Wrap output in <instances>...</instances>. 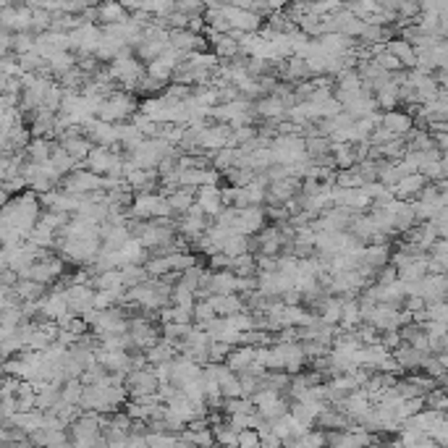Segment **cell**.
<instances>
[{"mask_svg": "<svg viewBox=\"0 0 448 448\" xmlns=\"http://www.w3.org/2000/svg\"><path fill=\"white\" fill-rule=\"evenodd\" d=\"M43 205H40V194L34 192H24L19 197H13L11 202L3 205L0 213V226L19 231L24 239H29V233L37 229V223L43 220Z\"/></svg>", "mask_w": 448, "mask_h": 448, "instance_id": "6da1fadb", "label": "cell"}, {"mask_svg": "<svg viewBox=\"0 0 448 448\" xmlns=\"http://www.w3.org/2000/svg\"><path fill=\"white\" fill-rule=\"evenodd\" d=\"M108 71L110 77H113V82H116L118 87L126 89V92H137L139 82L147 77V66H144L137 55H132V50L118 55L113 63H108Z\"/></svg>", "mask_w": 448, "mask_h": 448, "instance_id": "7a4b0ae2", "label": "cell"}, {"mask_svg": "<svg viewBox=\"0 0 448 448\" xmlns=\"http://www.w3.org/2000/svg\"><path fill=\"white\" fill-rule=\"evenodd\" d=\"M139 105H142V102H137L132 92L118 89V92H113L110 98H105L98 118L105 121V123H126V121H132L134 116L139 113Z\"/></svg>", "mask_w": 448, "mask_h": 448, "instance_id": "3957f363", "label": "cell"}, {"mask_svg": "<svg viewBox=\"0 0 448 448\" xmlns=\"http://www.w3.org/2000/svg\"><path fill=\"white\" fill-rule=\"evenodd\" d=\"M270 150L275 155V165H296L309 160L307 155V139L302 134H291V137H275Z\"/></svg>", "mask_w": 448, "mask_h": 448, "instance_id": "277c9868", "label": "cell"}, {"mask_svg": "<svg viewBox=\"0 0 448 448\" xmlns=\"http://www.w3.org/2000/svg\"><path fill=\"white\" fill-rule=\"evenodd\" d=\"M102 186H105V176L92 173L89 168L79 165L74 173L66 176V178L61 181L58 189H63V192H68V194H77V197H87V194L102 192Z\"/></svg>", "mask_w": 448, "mask_h": 448, "instance_id": "5b68a950", "label": "cell"}, {"mask_svg": "<svg viewBox=\"0 0 448 448\" xmlns=\"http://www.w3.org/2000/svg\"><path fill=\"white\" fill-rule=\"evenodd\" d=\"M68 37H71V53H77V58H89V55L98 53L100 43H102V26L82 24Z\"/></svg>", "mask_w": 448, "mask_h": 448, "instance_id": "8992f818", "label": "cell"}, {"mask_svg": "<svg viewBox=\"0 0 448 448\" xmlns=\"http://www.w3.org/2000/svg\"><path fill=\"white\" fill-rule=\"evenodd\" d=\"M252 404L257 406V415L268 419V422H275V419H281V417L291 412V404L284 399V394H275V391H268V388L252 396Z\"/></svg>", "mask_w": 448, "mask_h": 448, "instance_id": "52a82bcc", "label": "cell"}, {"mask_svg": "<svg viewBox=\"0 0 448 448\" xmlns=\"http://www.w3.org/2000/svg\"><path fill=\"white\" fill-rule=\"evenodd\" d=\"M223 13H226V19H229V24H231V29H233V32H239V34L263 32V26H265L263 16L247 11V8H241V6H236V3L223 6Z\"/></svg>", "mask_w": 448, "mask_h": 448, "instance_id": "ba28073f", "label": "cell"}, {"mask_svg": "<svg viewBox=\"0 0 448 448\" xmlns=\"http://www.w3.org/2000/svg\"><path fill=\"white\" fill-rule=\"evenodd\" d=\"M126 391H129V396H132V399L155 396L157 391H160V380H157V375H155L153 367L129 372V375H126Z\"/></svg>", "mask_w": 448, "mask_h": 448, "instance_id": "9c48e42d", "label": "cell"}, {"mask_svg": "<svg viewBox=\"0 0 448 448\" xmlns=\"http://www.w3.org/2000/svg\"><path fill=\"white\" fill-rule=\"evenodd\" d=\"M268 213L265 208H247L236 213V220H233V233H241V236H257L260 231H265L268 226Z\"/></svg>", "mask_w": 448, "mask_h": 448, "instance_id": "30bf717a", "label": "cell"}, {"mask_svg": "<svg viewBox=\"0 0 448 448\" xmlns=\"http://www.w3.org/2000/svg\"><path fill=\"white\" fill-rule=\"evenodd\" d=\"M284 236L278 226H268L265 231H260L257 236H252V249L254 254H265V257H281L284 254Z\"/></svg>", "mask_w": 448, "mask_h": 448, "instance_id": "8fae6325", "label": "cell"}, {"mask_svg": "<svg viewBox=\"0 0 448 448\" xmlns=\"http://www.w3.org/2000/svg\"><path fill=\"white\" fill-rule=\"evenodd\" d=\"M205 375V367L197 364V362L186 360V357H176L173 360V378H171V385H176L178 391H186L192 383H197L199 378Z\"/></svg>", "mask_w": 448, "mask_h": 448, "instance_id": "7c38bea8", "label": "cell"}, {"mask_svg": "<svg viewBox=\"0 0 448 448\" xmlns=\"http://www.w3.org/2000/svg\"><path fill=\"white\" fill-rule=\"evenodd\" d=\"M275 77L281 79L284 84H291V87H296V84H302V82H309V79H312V74H309V66H307L304 58L294 55V58H288V61H281V63H278Z\"/></svg>", "mask_w": 448, "mask_h": 448, "instance_id": "4fadbf2b", "label": "cell"}, {"mask_svg": "<svg viewBox=\"0 0 448 448\" xmlns=\"http://www.w3.org/2000/svg\"><path fill=\"white\" fill-rule=\"evenodd\" d=\"M84 134H87V139L95 144V147H121L116 123H105V121L95 118L84 126Z\"/></svg>", "mask_w": 448, "mask_h": 448, "instance_id": "5bb4252c", "label": "cell"}, {"mask_svg": "<svg viewBox=\"0 0 448 448\" xmlns=\"http://www.w3.org/2000/svg\"><path fill=\"white\" fill-rule=\"evenodd\" d=\"M95 286H68L66 288V299H68V309L77 317H84L87 312L95 309Z\"/></svg>", "mask_w": 448, "mask_h": 448, "instance_id": "9a60e30c", "label": "cell"}, {"mask_svg": "<svg viewBox=\"0 0 448 448\" xmlns=\"http://www.w3.org/2000/svg\"><path fill=\"white\" fill-rule=\"evenodd\" d=\"M197 205L210 218L215 220L226 210V202H223V186H202L197 189Z\"/></svg>", "mask_w": 448, "mask_h": 448, "instance_id": "2e32d148", "label": "cell"}, {"mask_svg": "<svg viewBox=\"0 0 448 448\" xmlns=\"http://www.w3.org/2000/svg\"><path fill=\"white\" fill-rule=\"evenodd\" d=\"M254 113H257V118H260V121H273V123H281V121H286V116H288V108H286V102L281 98L268 95V98H263V100H257V102H254Z\"/></svg>", "mask_w": 448, "mask_h": 448, "instance_id": "e0dca14e", "label": "cell"}, {"mask_svg": "<svg viewBox=\"0 0 448 448\" xmlns=\"http://www.w3.org/2000/svg\"><path fill=\"white\" fill-rule=\"evenodd\" d=\"M45 422H47V412H43V409H32V412H19V415L11 419V427H16V430H22L24 435L32 438L34 433L43 430Z\"/></svg>", "mask_w": 448, "mask_h": 448, "instance_id": "ac0fdd59", "label": "cell"}, {"mask_svg": "<svg viewBox=\"0 0 448 448\" xmlns=\"http://www.w3.org/2000/svg\"><path fill=\"white\" fill-rule=\"evenodd\" d=\"M339 409L346 417H349V419H357V422H360L362 417H364L372 409V396L367 394L364 388H362V391H354V394H351L349 399H346V401L339 406Z\"/></svg>", "mask_w": 448, "mask_h": 448, "instance_id": "d6986e66", "label": "cell"}, {"mask_svg": "<svg viewBox=\"0 0 448 448\" xmlns=\"http://www.w3.org/2000/svg\"><path fill=\"white\" fill-rule=\"evenodd\" d=\"M98 362L108 372H116V375H129V372H132V354H129V351H105V349H100Z\"/></svg>", "mask_w": 448, "mask_h": 448, "instance_id": "ffe728a7", "label": "cell"}, {"mask_svg": "<svg viewBox=\"0 0 448 448\" xmlns=\"http://www.w3.org/2000/svg\"><path fill=\"white\" fill-rule=\"evenodd\" d=\"M323 323H328V325H341V317H343V299L341 296H325L320 304L312 309Z\"/></svg>", "mask_w": 448, "mask_h": 448, "instance_id": "44dd1931", "label": "cell"}, {"mask_svg": "<svg viewBox=\"0 0 448 448\" xmlns=\"http://www.w3.org/2000/svg\"><path fill=\"white\" fill-rule=\"evenodd\" d=\"M226 364H229V367L236 372V375L252 370V367L257 364V349H252V346H236V349L229 354Z\"/></svg>", "mask_w": 448, "mask_h": 448, "instance_id": "7402d4cb", "label": "cell"}, {"mask_svg": "<svg viewBox=\"0 0 448 448\" xmlns=\"http://www.w3.org/2000/svg\"><path fill=\"white\" fill-rule=\"evenodd\" d=\"M168 205H171L173 218H184L186 213L197 205V189H178L168 197Z\"/></svg>", "mask_w": 448, "mask_h": 448, "instance_id": "603a6c76", "label": "cell"}, {"mask_svg": "<svg viewBox=\"0 0 448 448\" xmlns=\"http://www.w3.org/2000/svg\"><path fill=\"white\" fill-rule=\"evenodd\" d=\"M394 192L396 199H412V197H422V192H425V176L422 173H412L406 176L404 181L399 186L391 189Z\"/></svg>", "mask_w": 448, "mask_h": 448, "instance_id": "cb8c5ba5", "label": "cell"}, {"mask_svg": "<svg viewBox=\"0 0 448 448\" xmlns=\"http://www.w3.org/2000/svg\"><path fill=\"white\" fill-rule=\"evenodd\" d=\"M47 286L37 284V281H26L22 278L19 284H16V296H19V302L22 304H34V302H43L45 296H47Z\"/></svg>", "mask_w": 448, "mask_h": 448, "instance_id": "d4e9b609", "label": "cell"}, {"mask_svg": "<svg viewBox=\"0 0 448 448\" xmlns=\"http://www.w3.org/2000/svg\"><path fill=\"white\" fill-rule=\"evenodd\" d=\"M63 150H66L74 160H77L79 165H84L87 163V157H89V153L95 150V144L89 142L87 137H68V139H63V142H58Z\"/></svg>", "mask_w": 448, "mask_h": 448, "instance_id": "484cf974", "label": "cell"}, {"mask_svg": "<svg viewBox=\"0 0 448 448\" xmlns=\"http://www.w3.org/2000/svg\"><path fill=\"white\" fill-rule=\"evenodd\" d=\"M55 147H58V142H53V139H32V144L26 147V160L29 163H50Z\"/></svg>", "mask_w": 448, "mask_h": 448, "instance_id": "4316f807", "label": "cell"}, {"mask_svg": "<svg viewBox=\"0 0 448 448\" xmlns=\"http://www.w3.org/2000/svg\"><path fill=\"white\" fill-rule=\"evenodd\" d=\"M333 160H336V168L339 171H351L357 168V147L346 142H333Z\"/></svg>", "mask_w": 448, "mask_h": 448, "instance_id": "83f0119b", "label": "cell"}, {"mask_svg": "<svg viewBox=\"0 0 448 448\" xmlns=\"http://www.w3.org/2000/svg\"><path fill=\"white\" fill-rule=\"evenodd\" d=\"M388 244H370V247H364V257H362V265L364 268H370V270H383V265L388 263Z\"/></svg>", "mask_w": 448, "mask_h": 448, "instance_id": "f1b7e54d", "label": "cell"}, {"mask_svg": "<svg viewBox=\"0 0 448 448\" xmlns=\"http://www.w3.org/2000/svg\"><path fill=\"white\" fill-rule=\"evenodd\" d=\"M147 354V362H150V367H157V364H168V362H173L178 357V351L171 341H160L157 346H153L150 351H144Z\"/></svg>", "mask_w": 448, "mask_h": 448, "instance_id": "f546056e", "label": "cell"}, {"mask_svg": "<svg viewBox=\"0 0 448 448\" xmlns=\"http://www.w3.org/2000/svg\"><path fill=\"white\" fill-rule=\"evenodd\" d=\"M95 291H123L126 288V281H123V273L121 270H108V273L95 275Z\"/></svg>", "mask_w": 448, "mask_h": 448, "instance_id": "4dcf8cb0", "label": "cell"}, {"mask_svg": "<svg viewBox=\"0 0 448 448\" xmlns=\"http://www.w3.org/2000/svg\"><path fill=\"white\" fill-rule=\"evenodd\" d=\"M383 129H388V132L394 134V137H404L409 132V126H412V118L406 116V113H399V110H391V113H385L383 116Z\"/></svg>", "mask_w": 448, "mask_h": 448, "instance_id": "1f68e13d", "label": "cell"}, {"mask_svg": "<svg viewBox=\"0 0 448 448\" xmlns=\"http://www.w3.org/2000/svg\"><path fill=\"white\" fill-rule=\"evenodd\" d=\"M100 13V24L108 26V24H118L129 19V8L126 6H118V3H105V6H98Z\"/></svg>", "mask_w": 448, "mask_h": 448, "instance_id": "d6a6232c", "label": "cell"}, {"mask_svg": "<svg viewBox=\"0 0 448 448\" xmlns=\"http://www.w3.org/2000/svg\"><path fill=\"white\" fill-rule=\"evenodd\" d=\"M233 275L239 278H249V275H257V254L249 252V254H241V257H233L229 268Z\"/></svg>", "mask_w": 448, "mask_h": 448, "instance_id": "836d02e7", "label": "cell"}, {"mask_svg": "<svg viewBox=\"0 0 448 448\" xmlns=\"http://www.w3.org/2000/svg\"><path fill=\"white\" fill-rule=\"evenodd\" d=\"M26 241H32L34 247H40V249H55V244H58V233H55L53 229H47L45 223H37V229L29 233V239Z\"/></svg>", "mask_w": 448, "mask_h": 448, "instance_id": "e575fe53", "label": "cell"}, {"mask_svg": "<svg viewBox=\"0 0 448 448\" xmlns=\"http://www.w3.org/2000/svg\"><path fill=\"white\" fill-rule=\"evenodd\" d=\"M236 160H239V150L236 147H223L220 153L213 155V168L218 171V173H229V171H233L236 168Z\"/></svg>", "mask_w": 448, "mask_h": 448, "instance_id": "d590c367", "label": "cell"}, {"mask_svg": "<svg viewBox=\"0 0 448 448\" xmlns=\"http://www.w3.org/2000/svg\"><path fill=\"white\" fill-rule=\"evenodd\" d=\"M213 433H215V443L220 448H239V430H233L229 422H218L213 425Z\"/></svg>", "mask_w": 448, "mask_h": 448, "instance_id": "8d00e7d4", "label": "cell"}, {"mask_svg": "<svg viewBox=\"0 0 448 448\" xmlns=\"http://www.w3.org/2000/svg\"><path fill=\"white\" fill-rule=\"evenodd\" d=\"M205 273H208V270H202L199 265H194V268H189L186 273L178 275V284L176 286H181V288H186V291L197 294L199 288H202V278H205Z\"/></svg>", "mask_w": 448, "mask_h": 448, "instance_id": "74e56055", "label": "cell"}, {"mask_svg": "<svg viewBox=\"0 0 448 448\" xmlns=\"http://www.w3.org/2000/svg\"><path fill=\"white\" fill-rule=\"evenodd\" d=\"M252 252V239L249 236H241V233H233L226 244H223V254H229L231 260L233 257H241V254H249Z\"/></svg>", "mask_w": 448, "mask_h": 448, "instance_id": "f35d334b", "label": "cell"}, {"mask_svg": "<svg viewBox=\"0 0 448 448\" xmlns=\"http://www.w3.org/2000/svg\"><path fill=\"white\" fill-rule=\"evenodd\" d=\"M194 333V325H181V323H165L163 325V339L171 343H184L189 336Z\"/></svg>", "mask_w": 448, "mask_h": 448, "instance_id": "ab89813d", "label": "cell"}, {"mask_svg": "<svg viewBox=\"0 0 448 448\" xmlns=\"http://www.w3.org/2000/svg\"><path fill=\"white\" fill-rule=\"evenodd\" d=\"M263 388L275 391V394H288V388H291V375H288V372H268L263 380Z\"/></svg>", "mask_w": 448, "mask_h": 448, "instance_id": "60d3db41", "label": "cell"}, {"mask_svg": "<svg viewBox=\"0 0 448 448\" xmlns=\"http://www.w3.org/2000/svg\"><path fill=\"white\" fill-rule=\"evenodd\" d=\"M223 412L229 417H241V415H257V406L252 404V399H229Z\"/></svg>", "mask_w": 448, "mask_h": 448, "instance_id": "b9f144b4", "label": "cell"}, {"mask_svg": "<svg viewBox=\"0 0 448 448\" xmlns=\"http://www.w3.org/2000/svg\"><path fill=\"white\" fill-rule=\"evenodd\" d=\"M121 273H123V281H126V288H134V286H142L150 281V275L144 270V265H126V268H121Z\"/></svg>", "mask_w": 448, "mask_h": 448, "instance_id": "7bdbcfd3", "label": "cell"}, {"mask_svg": "<svg viewBox=\"0 0 448 448\" xmlns=\"http://www.w3.org/2000/svg\"><path fill=\"white\" fill-rule=\"evenodd\" d=\"M254 178H257V173H254V171H249V168H233V171H229V173H226V181H229V186H236V189H244V186L254 184Z\"/></svg>", "mask_w": 448, "mask_h": 448, "instance_id": "ee69618b", "label": "cell"}, {"mask_svg": "<svg viewBox=\"0 0 448 448\" xmlns=\"http://www.w3.org/2000/svg\"><path fill=\"white\" fill-rule=\"evenodd\" d=\"M82 396H84V383L82 380H66L63 383V401L71 406L82 404Z\"/></svg>", "mask_w": 448, "mask_h": 448, "instance_id": "f6af8a7d", "label": "cell"}, {"mask_svg": "<svg viewBox=\"0 0 448 448\" xmlns=\"http://www.w3.org/2000/svg\"><path fill=\"white\" fill-rule=\"evenodd\" d=\"M336 186H341V189H362V186H364V178L360 176L357 168H351V171H339Z\"/></svg>", "mask_w": 448, "mask_h": 448, "instance_id": "bcb514c9", "label": "cell"}, {"mask_svg": "<svg viewBox=\"0 0 448 448\" xmlns=\"http://www.w3.org/2000/svg\"><path fill=\"white\" fill-rule=\"evenodd\" d=\"M171 302L173 307H197V294H192V291H186L181 286H173V296H171Z\"/></svg>", "mask_w": 448, "mask_h": 448, "instance_id": "7dc6e473", "label": "cell"}, {"mask_svg": "<svg viewBox=\"0 0 448 448\" xmlns=\"http://www.w3.org/2000/svg\"><path fill=\"white\" fill-rule=\"evenodd\" d=\"M239 448H263V438L257 430H244L239 435Z\"/></svg>", "mask_w": 448, "mask_h": 448, "instance_id": "c3c4849f", "label": "cell"}, {"mask_svg": "<svg viewBox=\"0 0 448 448\" xmlns=\"http://www.w3.org/2000/svg\"><path fill=\"white\" fill-rule=\"evenodd\" d=\"M22 278H19V273L16 270H11V268H3L0 270V286H6V288H16V284H19Z\"/></svg>", "mask_w": 448, "mask_h": 448, "instance_id": "681fc988", "label": "cell"}, {"mask_svg": "<svg viewBox=\"0 0 448 448\" xmlns=\"http://www.w3.org/2000/svg\"><path fill=\"white\" fill-rule=\"evenodd\" d=\"M299 341V328H284L275 333V343H296Z\"/></svg>", "mask_w": 448, "mask_h": 448, "instance_id": "f907efd6", "label": "cell"}, {"mask_svg": "<svg viewBox=\"0 0 448 448\" xmlns=\"http://www.w3.org/2000/svg\"><path fill=\"white\" fill-rule=\"evenodd\" d=\"M66 330H71V333H77V336H82V339H84V336H87V330H89V325H87V320H84V317H74V320L68 323Z\"/></svg>", "mask_w": 448, "mask_h": 448, "instance_id": "816d5d0a", "label": "cell"}, {"mask_svg": "<svg viewBox=\"0 0 448 448\" xmlns=\"http://www.w3.org/2000/svg\"><path fill=\"white\" fill-rule=\"evenodd\" d=\"M210 268H213V270H229V268H231V257L220 252V254H215V257H210Z\"/></svg>", "mask_w": 448, "mask_h": 448, "instance_id": "f5cc1de1", "label": "cell"}, {"mask_svg": "<svg viewBox=\"0 0 448 448\" xmlns=\"http://www.w3.org/2000/svg\"><path fill=\"white\" fill-rule=\"evenodd\" d=\"M438 147H440V150H446V153H448V132H446V134H438Z\"/></svg>", "mask_w": 448, "mask_h": 448, "instance_id": "db71d44e", "label": "cell"}, {"mask_svg": "<svg viewBox=\"0 0 448 448\" xmlns=\"http://www.w3.org/2000/svg\"><path fill=\"white\" fill-rule=\"evenodd\" d=\"M176 448H197V446H194L192 440H186L184 435H178V443H176Z\"/></svg>", "mask_w": 448, "mask_h": 448, "instance_id": "11a10c76", "label": "cell"}, {"mask_svg": "<svg viewBox=\"0 0 448 448\" xmlns=\"http://www.w3.org/2000/svg\"><path fill=\"white\" fill-rule=\"evenodd\" d=\"M105 448H129V440H108Z\"/></svg>", "mask_w": 448, "mask_h": 448, "instance_id": "9f6ffc18", "label": "cell"}, {"mask_svg": "<svg viewBox=\"0 0 448 448\" xmlns=\"http://www.w3.org/2000/svg\"><path fill=\"white\" fill-rule=\"evenodd\" d=\"M53 448H74V446H71V440H68V443H63V446H53Z\"/></svg>", "mask_w": 448, "mask_h": 448, "instance_id": "6f0895ef", "label": "cell"}]
</instances>
